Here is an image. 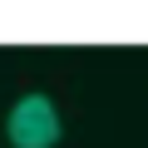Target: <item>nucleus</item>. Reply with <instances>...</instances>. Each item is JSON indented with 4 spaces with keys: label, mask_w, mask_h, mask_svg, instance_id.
<instances>
[{
    "label": "nucleus",
    "mask_w": 148,
    "mask_h": 148,
    "mask_svg": "<svg viewBox=\"0 0 148 148\" xmlns=\"http://www.w3.org/2000/svg\"><path fill=\"white\" fill-rule=\"evenodd\" d=\"M5 138H10V148H54L64 138V119L45 94H25L5 114Z\"/></svg>",
    "instance_id": "nucleus-1"
}]
</instances>
